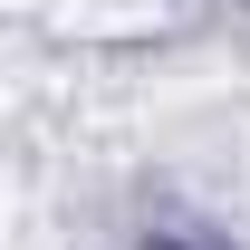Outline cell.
Wrapping results in <instances>:
<instances>
[{
	"instance_id": "obj_1",
	"label": "cell",
	"mask_w": 250,
	"mask_h": 250,
	"mask_svg": "<svg viewBox=\"0 0 250 250\" xmlns=\"http://www.w3.org/2000/svg\"><path fill=\"white\" fill-rule=\"evenodd\" d=\"M154 250H202V241H154Z\"/></svg>"
}]
</instances>
